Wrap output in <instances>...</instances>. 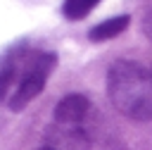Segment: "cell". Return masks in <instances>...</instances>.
<instances>
[{
  "label": "cell",
  "instance_id": "obj_1",
  "mask_svg": "<svg viewBox=\"0 0 152 150\" xmlns=\"http://www.w3.org/2000/svg\"><path fill=\"white\" fill-rule=\"evenodd\" d=\"M107 95L128 119H152V79L145 67L131 60H116L107 69Z\"/></svg>",
  "mask_w": 152,
  "mask_h": 150
},
{
  "label": "cell",
  "instance_id": "obj_2",
  "mask_svg": "<svg viewBox=\"0 0 152 150\" xmlns=\"http://www.w3.org/2000/svg\"><path fill=\"white\" fill-rule=\"evenodd\" d=\"M55 64H57V55L55 52L40 50V52L24 55L21 67H19V76H17V83H14V90L7 98V107L14 110V112L24 110L45 88V81L52 74Z\"/></svg>",
  "mask_w": 152,
  "mask_h": 150
},
{
  "label": "cell",
  "instance_id": "obj_3",
  "mask_svg": "<svg viewBox=\"0 0 152 150\" xmlns=\"http://www.w3.org/2000/svg\"><path fill=\"white\" fill-rule=\"evenodd\" d=\"M48 140L52 150H88L90 140L81 126H69V124H57L48 131Z\"/></svg>",
  "mask_w": 152,
  "mask_h": 150
},
{
  "label": "cell",
  "instance_id": "obj_4",
  "mask_svg": "<svg viewBox=\"0 0 152 150\" xmlns=\"http://www.w3.org/2000/svg\"><path fill=\"white\" fill-rule=\"evenodd\" d=\"M90 110V100L81 93H69L64 95L57 107H55V121L57 124H69V126H81Z\"/></svg>",
  "mask_w": 152,
  "mask_h": 150
},
{
  "label": "cell",
  "instance_id": "obj_5",
  "mask_svg": "<svg viewBox=\"0 0 152 150\" xmlns=\"http://www.w3.org/2000/svg\"><path fill=\"white\" fill-rule=\"evenodd\" d=\"M21 60H24V50H19V48L10 50V52L0 60V102H7L10 88L17 83Z\"/></svg>",
  "mask_w": 152,
  "mask_h": 150
},
{
  "label": "cell",
  "instance_id": "obj_6",
  "mask_svg": "<svg viewBox=\"0 0 152 150\" xmlns=\"http://www.w3.org/2000/svg\"><path fill=\"white\" fill-rule=\"evenodd\" d=\"M128 21H131V17H128V14H119V17L104 19V21H100L97 26H93V29L88 31V38H90V40H95V43H100V40H109V38L119 36L121 31H126Z\"/></svg>",
  "mask_w": 152,
  "mask_h": 150
},
{
  "label": "cell",
  "instance_id": "obj_7",
  "mask_svg": "<svg viewBox=\"0 0 152 150\" xmlns=\"http://www.w3.org/2000/svg\"><path fill=\"white\" fill-rule=\"evenodd\" d=\"M97 2H100V0H64V5H62V14H64L66 19H71V21H76V19L88 17Z\"/></svg>",
  "mask_w": 152,
  "mask_h": 150
},
{
  "label": "cell",
  "instance_id": "obj_8",
  "mask_svg": "<svg viewBox=\"0 0 152 150\" xmlns=\"http://www.w3.org/2000/svg\"><path fill=\"white\" fill-rule=\"evenodd\" d=\"M142 29H145V36L152 40V12H147V17H145V21H142Z\"/></svg>",
  "mask_w": 152,
  "mask_h": 150
},
{
  "label": "cell",
  "instance_id": "obj_9",
  "mask_svg": "<svg viewBox=\"0 0 152 150\" xmlns=\"http://www.w3.org/2000/svg\"><path fill=\"white\" fill-rule=\"evenodd\" d=\"M40 150H52V148H50V145H45V148H40Z\"/></svg>",
  "mask_w": 152,
  "mask_h": 150
},
{
  "label": "cell",
  "instance_id": "obj_10",
  "mask_svg": "<svg viewBox=\"0 0 152 150\" xmlns=\"http://www.w3.org/2000/svg\"><path fill=\"white\" fill-rule=\"evenodd\" d=\"M150 79H152V69H150Z\"/></svg>",
  "mask_w": 152,
  "mask_h": 150
}]
</instances>
